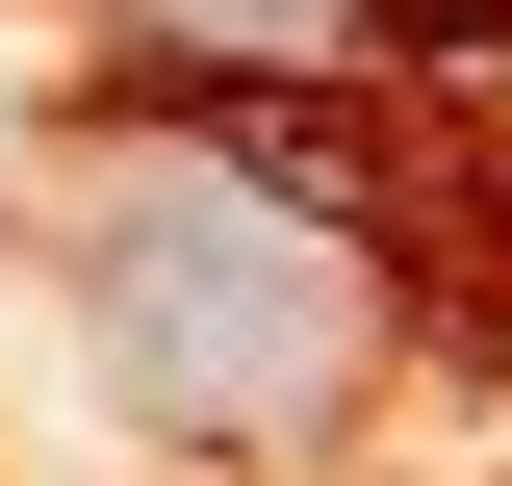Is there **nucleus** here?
Segmentation results:
<instances>
[{
  "label": "nucleus",
  "instance_id": "nucleus-1",
  "mask_svg": "<svg viewBox=\"0 0 512 486\" xmlns=\"http://www.w3.org/2000/svg\"><path fill=\"white\" fill-rule=\"evenodd\" d=\"M52 282H77V359L180 435V461H308V435L384 384V231L308 180V154H231V128L77 154Z\"/></svg>",
  "mask_w": 512,
  "mask_h": 486
},
{
  "label": "nucleus",
  "instance_id": "nucleus-2",
  "mask_svg": "<svg viewBox=\"0 0 512 486\" xmlns=\"http://www.w3.org/2000/svg\"><path fill=\"white\" fill-rule=\"evenodd\" d=\"M128 77H205V103H333V77H410L461 0H77Z\"/></svg>",
  "mask_w": 512,
  "mask_h": 486
}]
</instances>
